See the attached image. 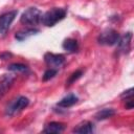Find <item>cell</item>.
<instances>
[{
    "label": "cell",
    "instance_id": "6da1fadb",
    "mask_svg": "<svg viewBox=\"0 0 134 134\" xmlns=\"http://www.w3.org/2000/svg\"><path fill=\"white\" fill-rule=\"evenodd\" d=\"M66 16V9L61 7H53L49 10H47L45 14L42 15L41 23L45 26H53L61 20H63Z\"/></svg>",
    "mask_w": 134,
    "mask_h": 134
},
{
    "label": "cell",
    "instance_id": "7a4b0ae2",
    "mask_svg": "<svg viewBox=\"0 0 134 134\" xmlns=\"http://www.w3.org/2000/svg\"><path fill=\"white\" fill-rule=\"evenodd\" d=\"M42 15L43 14L41 13V10L38 9L37 7H29L22 14L20 21L21 23L26 25H37L38 23L41 22Z\"/></svg>",
    "mask_w": 134,
    "mask_h": 134
},
{
    "label": "cell",
    "instance_id": "3957f363",
    "mask_svg": "<svg viewBox=\"0 0 134 134\" xmlns=\"http://www.w3.org/2000/svg\"><path fill=\"white\" fill-rule=\"evenodd\" d=\"M29 104V99L25 96H19L12 100L9 105L6 107V114L9 116H13L20 111H22L24 108H26Z\"/></svg>",
    "mask_w": 134,
    "mask_h": 134
},
{
    "label": "cell",
    "instance_id": "277c9868",
    "mask_svg": "<svg viewBox=\"0 0 134 134\" xmlns=\"http://www.w3.org/2000/svg\"><path fill=\"white\" fill-rule=\"evenodd\" d=\"M119 40V35L116 30L114 29H106L104 30L103 32L99 34L98 38H97V41L99 44L102 45H108V46H112V45H115L117 44Z\"/></svg>",
    "mask_w": 134,
    "mask_h": 134
},
{
    "label": "cell",
    "instance_id": "5b68a950",
    "mask_svg": "<svg viewBox=\"0 0 134 134\" xmlns=\"http://www.w3.org/2000/svg\"><path fill=\"white\" fill-rule=\"evenodd\" d=\"M17 15H18L17 10H10L0 16V35L3 36L6 34V31L8 30L10 24L13 23Z\"/></svg>",
    "mask_w": 134,
    "mask_h": 134
},
{
    "label": "cell",
    "instance_id": "8992f818",
    "mask_svg": "<svg viewBox=\"0 0 134 134\" xmlns=\"http://www.w3.org/2000/svg\"><path fill=\"white\" fill-rule=\"evenodd\" d=\"M44 61L45 63L53 69H58L60 66H62L65 62V58L62 54H57V53H51V52H47L44 55Z\"/></svg>",
    "mask_w": 134,
    "mask_h": 134
},
{
    "label": "cell",
    "instance_id": "52a82bcc",
    "mask_svg": "<svg viewBox=\"0 0 134 134\" xmlns=\"http://www.w3.org/2000/svg\"><path fill=\"white\" fill-rule=\"evenodd\" d=\"M131 40H132V34L131 32H127L121 38H119V40L117 42V46H118V51L120 53H129L130 52Z\"/></svg>",
    "mask_w": 134,
    "mask_h": 134
},
{
    "label": "cell",
    "instance_id": "ba28073f",
    "mask_svg": "<svg viewBox=\"0 0 134 134\" xmlns=\"http://www.w3.org/2000/svg\"><path fill=\"white\" fill-rule=\"evenodd\" d=\"M15 77L12 74H4L0 79V99L6 94V92L13 86Z\"/></svg>",
    "mask_w": 134,
    "mask_h": 134
},
{
    "label": "cell",
    "instance_id": "9c48e42d",
    "mask_svg": "<svg viewBox=\"0 0 134 134\" xmlns=\"http://www.w3.org/2000/svg\"><path fill=\"white\" fill-rule=\"evenodd\" d=\"M64 129H65L64 124L58 122V121H51L45 126L43 132L47 133V134H58V133L63 132Z\"/></svg>",
    "mask_w": 134,
    "mask_h": 134
},
{
    "label": "cell",
    "instance_id": "30bf717a",
    "mask_svg": "<svg viewBox=\"0 0 134 134\" xmlns=\"http://www.w3.org/2000/svg\"><path fill=\"white\" fill-rule=\"evenodd\" d=\"M93 131H94L93 124L90 122V121H87V120L80 122V124L73 129V132H74V133H81V134L92 133Z\"/></svg>",
    "mask_w": 134,
    "mask_h": 134
},
{
    "label": "cell",
    "instance_id": "8fae6325",
    "mask_svg": "<svg viewBox=\"0 0 134 134\" xmlns=\"http://www.w3.org/2000/svg\"><path fill=\"white\" fill-rule=\"evenodd\" d=\"M38 32H39V29H36V28H26V29H23V30L18 31L15 35V38L18 41H24V40L28 39L29 37L38 34Z\"/></svg>",
    "mask_w": 134,
    "mask_h": 134
},
{
    "label": "cell",
    "instance_id": "7c38bea8",
    "mask_svg": "<svg viewBox=\"0 0 134 134\" xmlns=\"http://www.w3.org/2000/svg\"><path fill=\"white\" fill-rule=\"evenodd\" d=\"M76 102H77V97L74 94H69V95L63 97L58 103V106L62 107V108H69V107L73 106L74 104H76Z\"/></svg>",
    "mask_w": 134,
    "mask_h": 134
},
{
    "label": "cell",
    "instance_id": "4fadbf2b",
    "mask_svg": "<svg viewBox=\"0 0 134 134\" xmlns=\"http://www.w3.org/2000/svg\"><path fill=\"white\" fill-rule=\"evenodd\" d=\"M63 48L68 51V52H76L77 49H79V45H77V42L76 40L74 39H66L64 42H63Z\"/></svg>",
    "mask_w": 134,
    "mask_h": 134
},
{
    "label": "cell",
    "instance_id": "5bb4252c",
    "mask_svg": "<svg viewBox=\"0 0 134 134\" xmlns=\"http://www.w3.org/2000/svg\"><path fill=\"white\" fill-rule=\"evenodd\" d=\"M115 114V111L111 108H105V109H102L99 110L96 114H95V118L97 120H103V119H107L111 116H113Z\"/></svg>",
    "mask_w": 134,
    "mask_h": 134
},
{
    "label": "cell",
    "instance_id": "9a60e30c",
    "mask_svg": "<svg viewBox=\"0 0 134 134\" xmlns=\"http://www.w3.org/2000/svg\"><path fill=\"white\" fill-rule=\"evenodd\" d=\"M8 70L10 71H14V72H24L27 70V66L23 65V64H20V63H15V64H10L8 66Z\"/></svg>",
    "mask_w": 134,
    "mask_h": 134
},
{
    "label": "cell",
    "instance_id": "2e32d148",
    "mask_svg": "<svg viewBox=\"0 0 134 134\" xmlns=\"http://www.w3.org/2000/svg\"><path fill=\"white\" fill-rule=\"evenodd\" d=\"M82 74H83V71H82V70H76V71H74V72L69 76V79L66 81V85H67V86L71 85V84L74 83L77 79H80Z\"/></svg>",
    "mask_w": 134,
    "mask_h": 134
},
{
    "label": "cell",
    "instance_id": "e0dca14e",
    "mask_svg": "<svg viewBox=\"0 0 134 134\" xmlns=\"http://www.w3.org/2000/svg\"><path fill=\"white\" fill-rule=\"evenodd\" d=\"M57 72H58V69H53V68L47 69V70L44 72V74H43V81H48V80L52 79V77L57 74Z\"/></svg>",
    "mask_w": 134,
    "mask_h": 134
},
{
    "label": "cell",
    "instance_id": "ac0fdd59",
    "mask_svg": "<svg viewBox=\"0 0 134 134\" xmlns=\"http://www.w3.org/2000/svg\"><path fill=\"white\" fill-rule=\"evenodd\" d=\"M10 55H12L10 53H8V52H4V53H1V54H0V58H1L2 60H6V59H8Z\"/></svg>",
    "mask_w": 134,
    "mask_h": 134
}]
</instances>
